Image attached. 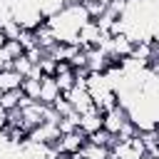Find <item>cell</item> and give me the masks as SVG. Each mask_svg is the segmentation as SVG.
<instances>
[{
    "label": "cell",
    "mask_w": 159,
    "mask_h": 159,
    "mask_svg": "<svg viewBox=\"0 0 159 159\" xmlns=\"http://www.w3.org/2000/svg\"><path fill=\"white\" fill-rule=\"evenodd\" d=\"M87 142H89V144H97V147H107V149H109V147H112V142H114V134H109L107 129H97L94 134H89V137H87Z\"/></svg>",
    "instance_id": "cell-16"
},
{
    "label": "cell",
    "mask_w": 159,
    "mask_h": 159,
    "mask_svg": "<svg viewBox=\"0 0 159 159\" xmlns=\"http://www.w3.org/2000/svg\"><path fill=\"white\" fill-rule=\"evenodd\" d=\"M10 65H12V60H10V57H7V55H5V50H2V47H0V70H7V67H10Z\"/></svg>",
    "instance_id": "cell-25"
},
{
    "label": "cell",
    "mask_w": 159,
    "mask_h": 159,
    "mask_svg": "<svg viewBox=\"0 0 159 159\" xmlns=\"http://www.w3.org/2000/svg\"><path fill=\"white\" fill-rule=\"evenodd\" d=\"M2 50H5V55H7L10 60H17L20 55H25V50H22V45H20L17 40H5Z\"/></svg>",
    "instance_id": "cell-19"
},
{
    "label": "cell",
    "mask_w": 159,
    "mask_h": 159,
    "mask_svg": "<svg viewBox=\"0 0 159 159\" xmlns=\"http://www.w3.org/2000/svg\"><path fill=\"white\" fill-rule=\"evenodd\" d=\"M57 97H60V89H57L55 77H42L40 80V97H37V102H42V104L50 107Z\"/></svg>",
    "instance_id": "cell-8"
},
{
    "label": "cell",
    "mask_w": 159,
    "mask_h": 159,
    "mask_svg": "<svg viewBox=\"0 0 159 159\" xmlns=\"http://www.w3.org/2000/svg\"><path fill=\"white\" fill-rule=\"evenodd\" d=\"M57 159H72V157H67V154H60V157H57Z\"/></svg>",
    "instance_id": "cell-28"
},
{
    "label": "cell",
    "mask_w": 159,
    "mask_h": 159,
    "mask_svg": "<svg viewBox=\"0 0 159 159\" xmlns=\"http://www.w3.org/2000/svg\"><path fill=\"white\" fill-rule=\"evenodd\" d=\"M22 75H17L12 67H7V70H0V94L2 92H10V89H20V84H22Z\"/></svg>",
    "instance_id": "cell-10"
},
{
    "label": "cell",
    "mask_w": 159,
    "mask_h": 159,
    "mask_svg": "<svg viewBox=\"0 0 159 159\" xmlns=\"http://www.w3.org/2000/svg\"><path fill=\"white\" fill-rule=\"evenodd\" d=\"M20 99H22V92H20V89L2 92V94H0V107H2L5 112H10V109H17V107H20Z\"/></svg>",
    "instance_id": "cell-13"
},
{
    "label": "cell",
    "mask_w": 159,
    "mask_h": 159,
    "mask_svg": "<svg viewBox=\"0 0 159 159\" xmlns=\"http://www.w3.org/2000/svg\"><path fill=\"white\" fill-rule=\"evenodd\" d=\"M80 157L82 159H109V149L107 147H97V144H84L80 149Z\"/></svg>",
    "instance_id": "cell-12"
},
{
    "label": "cell",
    "mask_w": 159,
    "mask_h": 159,
    "mask_svg": "<svg viewBox=\"0 0 159 159\" xmlns=\"http://www.w3.org/2000/svg\"><path fill=\"white\" fill-rule=\"evenodd\" d=\"M72 159H82V157H80V152H77V154H72Z\"/></svg>",
    "instance_id": "cell-29"
},
{
    "label": "cell",
    "mask_w": 159,
    "mask_h": 159,
    "mask_svg": "<svg viewBox=\"0 0 159 159\" xmlns=\"http://www.w3.org/2000/svg\"><path fill=\"white\" fill-rule=\"evenodd\" d=\"M27 139L30 142H35V144H55L57 139H60V129H57V124H47V122H42L40 127H35L30 134H27Z\"/></svg>",
    "instance_id": "cell-6"
},
{
    "label": "cell",
    "mask_w": 159,
    "mask_h": 159,
    "mask_svg": "<svg viewBox=\"0 0 159 159\" xmlns=\"http://www.w3.org/2000/svg\"><path fill=\"white\" fill-rule=\"evenodd\" d=\"M55 82H57V89H60V94H67V92L75 87V70L55 75Z\"/></svg>",
    "instance_id": "cell-15"
},
{
    "label": "cell",
    "mask_w": 159,
    "mask_h": 159,
    "mask_svg": "<svg viewBox=\"0 0 159 159\" xmlns=\"http://www.w3.org/2000/svg\"><path fill=\"white\" fill-rule=\"evenodd\" d=\"M7 147H10V142H7V134H5L2 129H0V154H2V152H5Z\"/></svg>",
    "instance_id": "cell-26"
},
{
    "label": "cell",
    "mask_w": 159,
    "mask_h": 159,
    "mask_svg": "<svg viewBox=\"0 0 159 159\" xmlns=\"http://www.w3.org/2000/svg\"><path fill=\"white\" fill-rule=\"evenodd\" d=\"M10 67H12V70H15L17 75L27 77V75H30V70H32V62H30V60H27L25 55H20L17 60H12V65H10Z\"/></svg>",
    "instance_id": "cell-20"
},
{
    "label": "cell",
    "mask_w": 159,
    "mask_h": 159,
    "mask_svg": "<svg viewBox=\"0 0 159 159\" xmlns=\"http://www.w3.org/2000/svg\"><path fill=\"white\" fill-rule=\"evenodd\" d=\"M102 37H104V32L97 27L94 20H89V22H84V25L80 27V32H77V45H80L82 50H92V47H99Z\"/></svg>",
    "instance_id": "cell-2"
},
{
    "label": "cell",
    "mask_w": 159,
    "mask_h": 159,
    "mask_svg": "<svg viewBox=\"0 0 159 159\" xmlns=\"http://www.w3.org/2000/svg\"><path fill=\"white\" fill-rule=\"evenodd\" d=\"M20 30H22V27H20V25H17L15 20H10V22H5V25L0 27V32L5 35V40H17V35H20Z\"/></svg>",
    "instance_id": "cell-24"
},
{
    "label": "cell",
    "mask_w": 159,
    "mask_h": 159,
    "mask_svg": "<svg viewBox=\"0 0 159 159\" xmlns=\"http://www.w3.org/2000/svg\"><path fill=\"white\" fill-rule=\"evenodd\" d=\"M57 129H60V134H70V132L80 129V114H77V112H70L67 117H60Z\"/></svg>",
    "instance_id": "cell-14"
},
{
    "label": "cell",
    "mask_w": 159,
    "mask_h": 159,
    "mask_svg": "<svg viewBox=\"0 0 159 159\" xmlns=\"http://www.w3.org/2000/svg\"><path fill=\"white\" fill-rule=\"evenodd\" d=\"M20 92H22L27 99H37V97H40V80H30V77H25L22 84H20Z\"/></svg>",
    "instance_id": "cell-17"
},
{
    "label": "cell",
    "mask_w": 159,
    "mask_h": 159,
    "mask_svg": "<svg viewBox=\"0 0 159 159\" xmlns=\"http://www.w3.org/2000/svg\"><path fill=\"white\" fill-rule=\"evenodd\" d=\"M67 102L72 104V109L77 112V114H84V112H89V109H94V102H92V94L84 89V87H72L67 94Z\"/></svg>",
    "instance_id": "cell-3"
},
{
    "label": "cell",
    "mask_w": 159,
    "mask_h": 159,
    "mask_svg": "<svg viewBox=\"0 0 159 159\" xmlns=\"http://www.w3.org/2000/svg\"><path fill=\"white\" fill-rule=\"evenodd\" d=\"M42 112H45V104L42 102H30L27 107H22V129L30 134L35 127L42 124Z\"/></svg>",
    "instance_id": "cell-5"
},
{
    "label": "cell",
    "mask_w": 159,
    "mask_h": 159,
    "mask_svg": "<svg viewBox=\"0 0 159 159\" xmlns=\"http://www.w3.org/2000/svg\"><path fill=\"white\" fill-rule=\"evenodd\" d=\"M17 42L22 45V50H30V47H35V45H37V40H35V30H20V35H17Z\"/></svg>",
    "instance_id": "cell-23"
},
{
    "label": "cell",
    "mask_w": 159,
    "mask_h": 159,
    "mask_svg": "<svg viewBox=\"0 0 159 159\" xmlns=\"http://www.w3.org/2000/svg\"><path fill=\"white\" fill-rule=\"evenodd\" d=\"M127 119H129V112H127L122 104H117L114 109H109V112L102 114V129H107L109 134H117V132L124 127Z\"/></svg>",
    "instance_id": "cell-4"
},
{
    "label": "cell",
    "mask_w": 159,
    "mask_h": 159,
    "mask_svg": "<svg viewBox=\"0 0 159 159\" xmlns=\"http://www.w3.org/2000/svg\"><path fill=\"white\" fill-rule=\"evenodd\" d=\"M97 129H102V114L97 109H89L84 114H80V132H84L87 137L94 134Z\"/></svg>",
    "instance_id": "cell-9"
},
{
    "label": "cell",
    "mask_w": 159,
    "mask_h": 159,
    "mask_svg": "<svg viewBox=\"0 0 159 159\" xmlns=\"http://www.w3.org/2000/svg\"><path fill=\"white\" fill-rule=\"evenodd\" d=\"M35 40H37V47H42L45 52L50 50V47H55L57 45V35H55V30L45 22V25H40L37 30H35Z\"/></svg>",
    "instance_id": "cell-11"
},
{
    "label": "cell",
    "mask_w": 159,
    "mask_h": 159,
    "mask_svg": "<svg viewBox=\"0 0 159 159\" xmlns=\"http://www.w3.org/2000/svg\"><path fill=\"white\" fill-rule=\"evenodd\" d=\"M87 52V70L89 72H97V75H104L107 72V67H109V57L102 52V50H97V47H92V50H84Z\"/></svg>",
    "instance_id": "cell-7"
},
{
    "label": "cell",
    "mask_w": 159,
    "mask_h": 159,
    "mask_svg": "<svg viewBox=\"0 0 159 159\" xmlns=\"http://www.w3.org/2000/svg\"><path fill=\"white\" fill-rule=\"evenodd\" d=\"M50 107H52V109H55V112H57L60 117H67L70 112H75V109H72V104L67 102V97H65V94H60V97H57V99H55V102H52Z\"/></svg>",
    "instance_id": "cell-21"
},
{
    "label": "cell",
    "mask_w": 159,
    "mask_h": 159,
    "mask_svg": "<svg viewBox=\"0 0 159 159\" xmlns=\"http://www.w3.org/2000/svg\"><path fill=\"white\" fill-rule=\"evenodd\" d=\"M2 45H5V35L0 32V47H2Z\"/></svg>",
    "instance_id": "cell-27"
},
{
    "label": "cell",
    "mask_w": 159,
    "mask_h": 159,
    "mask_svg": "<svg viewBox=\"0 0 159 159\" xmlns=\"http://www.w3.org/2000/svg\"><path fill=\"white\" fill-rule=\"evenodd\" d=\"M137 134H139L137 124H134L132 119H127V122H124V127H122V129H119L114 137H117V142H129V139H134Z\"/></svg>",
    "instance_id": "cell-18"
},
{
    "label": "cell",
    "mask_w": 159,
    "mask_h": 159,
    "mask_svg": "<svg viewBox=\"0 0 159 159\" xmlns=\"http://www.w3.org/2000/svg\"><path fill=\"white\" fill-rule=\"evenodd\" d=\"M40 70H42V77H55L57 60H55V57H50V55H45V57L40 60Z\"/></svg>",
    "instance_id": "cell-22"
},
{
    "label": "cell",
    "mask_w": 159,
    "mask_h": 159,
    "mask_svg": "<svg viewBox=\"0 0 159 159\" xmlns=\"http://www.w3.org/2000/svg\"><path fill=\"white\" fill-rule=\"evenodd\" d=\"M84 144H87V134L80 132V129H75V132H70V134H60V139H57L52 147H55L60 154L72 157V154H77Z\"/></svg>",
    "instance_id": "cell-1"
}]
</instances>
